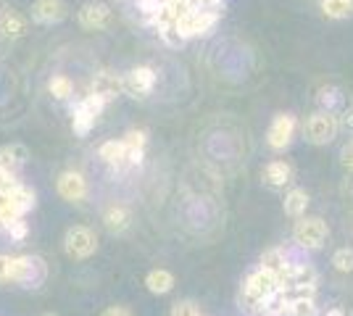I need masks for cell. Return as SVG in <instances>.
I'll return each mask as SVG.
<instances>
[{
	"label": "cell",
	"instance_id": "obj_1",
	"mask_svg": "<svg viewBox=\"0 0 353 316\" xmlns=\"http://www.w3.org/2000/svg\"><path fill=\"white\" fill-rule=\"evenodd\" d=\"M280 287H282L280 274H274V271L259 266V269L250 271L248 277L243 280V285H240V295H237V303H240V308H243L245 314L259 316L264 301L266 298H272Z\"/></svg>",
	"mask_w": 353,
	"mask_h": 316
},
{
	"label": "cell",
	"instance_id": "obj_2",
	"mask_svg": "<svg viewBox=\"0 0 353 316\" xmlns=\"http://www.w3.org/2000/svg\"><path fill=\"white\" fill-rule=\"evenodd\" d=\"M290 238H293L298 251L316 253V251H322L327 238H330V227L322 216H301V219H295Z\"/></svg>",
	"mask_w": 353,
	"mask_h": 316
},
{
	"label": "cell",
	"instance_id": "obj_3",
	"mask_svg": "<svg viewBox=\"0 0 353 316\" xmlns=\"http://www.w3.org/2000/svg\"><path fill=\"white\" fill-rule=\"evenodd\" d=\"M338 135H340V114H330V111L316 108L309 119H306V124H303L306 143L316 145V148L330 145Z\"/></svg>",
	"mask_w": 353,
	"mask_h": 316
},
{
	"label": "cell",
	"instance_id": "obj_4",
	"mask_svg": "<svg viewBox=\"0 0 353 316\" xmlns=\"http://www.w3.org/2000/svg\"><path fill=\"white\" fill-rule=\"evenodd\" d=\"M282 287L290 295H316L319 287V271L314 269L311 264L295 258L293 264L288 266V271L282 274Z\"/></svg>",
	"mask_w": 353,
	"mask_h": 316
},
{
	"label": "cell",
	"instance_id": "obj_5",
	"mask_svg": "<svg viewBox=\"0 0 353 316\" xmlns=\"http://www.w3.org/2000/svg\"><path fill=\"white\" fill-rule=\"evenodd\" d=\"M105 108V101L103 98H98L95 92H88L82 101H77L72 105V129L77 137H85L90 135V129L98 124L101 119V114H103Z\"/></svg>",
	"mask_w": 353,
	"mask_h": 316
},
{
	"label": "cell",
	"instance_id": "obj_6",
	"mask_svg": "<svg viewBox=\"0 0 353 316\" xmlns=\"http://www.w3.org/2000/svg\"><path fill=\"white\" fill-rule=\"evenodd\" d=\"M48 280V264L40 256H14V271L11 282L27 287V290H40Z\"/></svg>",
	"mask_w": 353,
	"mask_h": 316
},
{
	"label": "cell",
	"instance_id": "obj_7",
	"mask_svg": "<svg viewBox=\"0 0 353 316\" xmlns=\"http://www.w3.org/2000/svg\"><path fill=\"white\" fill-rule=\"evenodd\" d=\"M221 14L219 11H203V8H192L188 14L176 21V30L179 34L190 43V40H198V37H206L208 32L219 24Z\"/></svg>",
	"mask_w": 353,
	"mask_h": 316
},
{
	"label": "cell",
	"instance_id": "obj_8",
	"mask_svg": "<svg viewBox=\"0 0 353 316\" xmlns=\"http://www.w3.org/2000/svg\"><path fill=\"white\" fill-rule=\"evenodd\" d=\"M63 251L74 261H88L98 251V235L90 227H82V224L69 227V232L63 238Z\"/></svg>",
	"mask_w": 353,
	"mask_h": 316
},
{
	"label": "cell",
	"instance_id": "obj_9",
	"mask_svg": "<svg viewBox=\"0 0 353 316\" xmlns=\"http://www.w3.org/2000/svg\"><path fill=\"white\" fill-rule=\"evenodd\" d=\"M295 132H298V119L293 114H277L269 124V129H266V145L274 153L288 151L293 145Z\"/></svg>",
	"mask_w": 353,
	"mask_h": 316
},
{
	"label": "cell",
	"instance_id": "obj_10",
	"mask_svg": "<svg viewBox=\"0 0 353 316\" xmlns=\"http://www.w3.org/2000/svg\"><path fill=\"white\" fill-rule=\"evenodd\" d=\"M156 82H159V74L150 66H134L124 74V92L134 101H145L156 90Z\"/></svg>",
	"mask_w": 353,
	"mask_h": 316
},
{
	"label": "cell",
	"instance_id": "obj_11",
	"mask_svg": "<svg viewBox=\"0 0 353 316\" xmlns=\"http://www.w3.org/2000/svg\"><path fill=\"white\" fill-rule=\"evenodd\" d=\"M90 92H95L98 98H103L105 103H111V101H117L119 95L124 92V76L111 72V69H101V72L92 74Z\"/></svg>",
	"mask_w": 353,
	"mask_h": 316
},
{
	"label": "cell",
	"instance_id": "obj_12",
	"mask_svg": "<svg viewBox=\"0 0 353 316\" xmlns=\"http://www.w3.org/2000/svg\"><path fill=\"white\" fill-rule=\"evenodd\" d=\"M77 21H79L82 30H90V32L108 30V24H111V8H108L105 3L90 0V3H85V6L77 11Z\"/></svg>",
	"mask_w": 353,
	"mask_h": 316
},
{
	"label": "cell",
	"instance_id": "obj_13",
	"mask_svg": "<svg viewBox=\"0 0 353 316\" xmlns=\"http://www.w3.org/2000/svg\"><path fill=\"white\" fill-rule=\"evenodd\" d=\"M56 190L59 196L66 200V203H82L88 198V180L74 171V169H66L59 174V182H56Z\"/></svg>",
	"mask_w": 353,
	"mask_h": 316
},
{
	"label": "cell",
	"instance_id": "obj_14",
	"mask_svg": "<svg viewBox=\"0 0 353 316\" xmlns=\"http://www.w3.org/2000/svg\"><path fill=\"white\" fill-rule=\"evenodd\" d=\"M69 16V8L63 0H34L32 3V21L43 24V27H53L61 24Z\"/></svg>",
	"mask_w": 353,
	"mask_h": 316
},
{
	"label": "cell",
	"instance_id": "obj_15",
	"mask_svg": "<svg viewBox=\"0 0 353 316\" xmlns=\"http://www.w3.org/2000/svg\"><path fill=\"white\" fill-rule=\"evenodd\" d=\"M261 180H264L269 190H285L293 182V166L288 164V161H282V158H274V161H269L264 166Z\"/></svg>",
	"mask_w": 353,
	"mask_h": 316
},
{
	"label": "cell",
	"instance_id": "obj_16",
	"mask_svg": "<svg viewBox=\"0 0 353 316\" xmlns=\"http://www.w3.org/2000/svg\"><path fill=\"white\" fill-rule=\"evenodd\" d=\"M27 32H30L27 16H21L19 11H11V8H3L0 11V37H6V40H21Z\"/></svg>",
	"mask_w": 353,
	"mask_h": 316
},
{
	"label": "cell",
	"instance_id": "obj_17",
	"mask_svg": "<svg viewBox=\"0 0 353 316\" xmlns=\"http://www.w3.org/2000/svg\"><path fill=\"white\" fill-rule=\"evenodd\" d=\"M293 261H295V258H293V253H290L288 248L274 245V248H266L264 253H261V258H259V266H264V269L280 274V280H282V274L288 271V266H290Z\"/></svg>",
	"mask_w": 353,
	"mask_h": 316
},
{
	"label": "cell",
	"instance_id": "obj_18",
	"mask_svg": "<svg viewBox=\"0 0 353 316\" xmlns=\"http://www.w3.org/2000/svg\"><path fill=\"white\" fill-rule=\"evenodd\" d=\"M121 143L127 145V164L140 166L145 158V145H148V132L145 129H130L121 137Z\"/></svg>",
	"mask_w": 353,
	"mask_h": 316
},
{
	"label": "cell",
	"instance_id": "obj_19",
	"mask_svg": "<svg viewBox=\"0 0 353 316\" xmlns=\"http://www.w3.org/2000/svg\"><path fill=\"white\" fill-rule=\"evenodd\" d=\"M98 156H101V161L108 166H114V169H130L127 164V145L121 143V140H105L103 145L98 148Z\"/></svg>",
	"mask_w": 353,
	"mask_h": 316
},
{
	"label": "cell",
	"instance_id": "obj_20",
	"mask_svg": "<svg viewBox=\"0 0 353 316\" xmlns=\"http://www.w3.org/2000/svg\"><path fill=\"white\" fill-rule=\"evenodd\" d=\"M309 203H311V198H309V193H306L303 187H290V190L285 193L282 209H285V213H288L290 219H301V216H306Z\"/></svg>",
	"mask_w": 353,
	"mask_h": 316
},
{
	"label": "cell",
	"instance_id": "obj_21",
	"mask_svg": "<svg viewBox=\"0 0 353 316\" xmlns=\"http://www.w3.org/2000/svg\"><path fill=\"white\" fill-rule=\"evenodd\" d=\"M103 224L111 235H124L132 224V213L127 206H108L103 213Z\"/></svg>",
	"mask_w": 353,
	"mask_h": 316
},
{
	"label": "cell",
	"instance_id": "obj_22",
	"mask_svg": "<svg viewBox=\"0 0 353 316\" xmlns=\"http://www.w3.org/2000/svg\"><path fill=\"white\" fill-rule=\"evenodd\" d=\"M316 105L322 111H330V114H340L345 108V92L335 87V85H327V87H319L316 92Z\"/></svg>",
	"mask_w": 353,
	"mask_h": 316
},
{
	"label": "cell",
	"instance_id": "obj_23",
	"mask_svg": "<svg viewBox=\"0 0 353 316\" xmlns=\"http://www.w3.org/2000/svg\"><path fill=\"white\" fill-rule=\"evenodd\" d=\"M24 164H27V148H24V145H19V143L0 145V169L19 171Z\"/></svg>",
	"mask_w": 353,
	"mask_h": 316
},
{
	"label": "cell",
	"instance_id": "obj_24",
	"mask_svg": "<svg viewBox=\"0 0 353 316\" xmlns=\"http://www.w3.org/2000/svg\"><path fill=\"white\" fill-rule=\"evenodd\" d=\"M145 287L153 295H166L174 290V274L169 269H150L145 277Z\"/></svg>",
	"mask_w": 353,
	"mask_h": 316
},
{
	"label": "cell",
	"instance_id": "obj_25",
	"mask_svg": "<svg viewBox=\"0 0 353 316\" xmlns=\"http://www.w3.org/2000/svg\"><path fill=\"white\" fill-rule=\"evenodd\" d=\"M290 298H293V295H290L285 287H280L272 298H266L264 301L259 316H288V311H290Z\"/></svg>",
	"mask_w": 353,
	"mask_h": 316
},
{
	"label": "cell",
	"instance_id": "obj_26",
	"mask_svg": "<svg viewBox=\"0 0 353 316\" xmlns=\"http://www.w3.org/2000/svg\"><path fill=\"white\" fill-rule=\"evenodd\" d=\"M319 11L330 21H345L353 16V0H319Z\"/></svg>",
	"mask_w": 353,
	"mask_h": 316
},
{
	"label": "cell",
	"instance_id": "obj_27",
	"mask_svg": "<svg viewBox=\"0 0 353 316\" xmlns=\"http://www.w3.org/2000/svg\"><path fill=\"white\" fill-rule=\"evenodd\" d=\"M288 316H322V306L316 295H293Z\"/></svg>",
	"mask_w": 353,
	"mask_h": 316
},
{
	"label": "cell",
	"instance_id": "obj_28",
	"mask_svg": "<svg viewBox=\"0 0 353 316\" xmlns=\"http://www.w3.org/2000/svg\"><path fill=\"white\" fill-rule=\"evenodd\" d=\"M48 92L56 98V101H72L74 98V82L66 74H53L48 79Z\"/></svg>",
	"mask_w": 353,
	"mask_h": 316
},
{
	"label": "cell",
	"instance_id": "obj_29",
	"mask_svg": "<svg viewBox=\"0 0 353 316\" xmlns=\"http://www.w3.org/2000/svg\"><path fill=\"white\" fill-rule=\"evenodd\" d=\"M14 198H16V203H19V209H21L24 216L37 206V196H34V190L27 187V185H19V187L14 190Z\"/></svg>",
	"mask_w": 353,
	"mask_h": 316
},
{
	"label": "cell",
	"instance_id": "obj_30",
	"mask_svg": "<svg viewBox=\"0 0 353 316\" xmlns=\"http://www.w3.org/2000/svg\"><path fill=\"white\" fill-rule=\"evenodd\" d=\"M332 266L340 274H351L353 271V248H338L332 253Z\"/></svg>",
	"mask_w": 353,
	"mask_h": 316
},
{
	"label": "cell",
	"instance_id": "obj_31",
	"mask_svg": "<svg viewBox=\"0 0 353 316\" xmlns=\"http://www.w3.org/2000/svg\"><path fill=\"white\" fill-rule=\"evenodd\" d=\"M159 37H161V43L163 45H169V48H182L188 40L179 34V30H176V24H169V27H163V30L156 32Z\"/></svg>",
	"mask_w": 353,
	"mask_h": 316
},
{
	"label": "cell",
	"instance_id": "obj_32",
	"mask_svg": "<svg viewBox=\"0 0 353 316\" xmlns=\"http://www.w3.org/2000/svg\"><path fill=\"white\" fill-rule=\"evenodd\" d=\"M27 232H30V227H27V222H24V219H16V222H11V224L6 227V235H8L14 242L24 240V238H27Z\"/></svg>",
	"mask_w": 353,
	"mask_h": 316
},
{
	"label": "cell",
	"instance_id": "obj_33",
	"mask_svg": "<svg viewBox=\"0 0 353 316\" xmlns=\"http://www.w3.org/2000/svg\"><path fill=\"white\" fill-rule=\"evenodd\" d=\"M21 182L16 177V171H8V169H0V193H14Z\"/></svg>",
	"mask_w": 353,
	"mask_h": 316
},
{
	"label": "cell",
	"instance_id": "obj_34",
	"mask_svg": "<svg viewBox=\"0 0 353 316\" xmlns=\"http://www.w3.org/2000/svg\"><path fill=\"white\" fill-rule=\"evenodd\" d=\"M169 316H201V308L192 301H176Z\"/></svg>",
	"mask_w": 353,
	"mask_h": 316
},
{
	"label": "cell",
	"instance_id": "obj_35",
	"mask_svg": "<svg viewBox=\"0 0 353 316\" xmlns=\"http://www.w3.org/2000/svg\"><path fill=\"white\" fill-rule=\"evenodd\" d=\"M11 271H14V256L0 253V282H11Z\"/></svg>",
	"mask_w": 353,
	"mask_h": 316
},
{
	"label": "cell",
	"instance_id": "obj_36",
	"mask_svg": "<svg viewBox=\"0 0 353 316\" xmlns=\"http://www.w3.org/2000/svg\"><path fill=\"white\" fill-rule=\"evenodd\" d=\"M340 164L345 166L348 171H353V140H348V143L343 145V151H340Z\"/></svg>",
	"mask_w": 353,
	"mask_h": 316
},
{
	"label": "cell",
	"instance_id": "obj_37",
	"mask_svg": "<svg viewBox=\"0 0 353 316\" xmlns=\"http://www.w3.org/2000/svg\"><path fill=\"white\" fill-rule=\"evenodd\" d=\"M340 129L353 132V105H345V108L340 111Z\"/></svg>",
	"mask_w": 353,
	"mask_h": 316
},
{
	"label": "cell",
	"instance_id": "obj_38",
	"mask_svg": "<svg viewBox=\"0 0 353 316\" xmlns=\"http://www.w3.org/2000/svg\"><path fill=\"white\" fill-rule=\"evenodd\" d=\"M101 316H132V311L127 306H108Z\"/></svg>",
	"mask_w": 353,
	"mask_h": 316
},
{
	"label": "cell",
	"instance_id": "obj_39",
	"mask_svg": "<svg viewBox=\"0 0 353 316\" xmlns=\"http://www.w3.org/2000/svg\"><path fill=\"white\" fill-rule=\"evenodd\" d=\"M322 316H348V314H345V308H340V306H332V308H327Z\"/></svg>",
	"mask_w": 353,
	"mask_h": 316
},
{
	"label": "cell",
	"instance_id": "obj_40",
	"mask_svg": "<svg viewBox=\"0 0 353 316\" xmlns=\"http://www.w3.org/2000/svg\"><path fill=\"white\" fill-rule=\"evenodd\" d=\"M6 227H8V222H6L3 216H0V232H3V235H6Z\"/></svg>",
	"mask_w": 353,
	"mask_h": 316
},
{
	"label": "cell",
	"instance_id": "obj_41",
	"mask_svg": "<svg viewBox=\"0 0 353 316\" xmlns=\"http://www.w3.org/2000/svg\"><path fill=\"white\" fill-rule=\"evenodd\" d=\"M40 316H59V314H53V311H45V314H40Z\"/></svg>",
	"mask_w": 353,
	"mask_h": 316
},
{
	"label": "cell",
	"instance_id": "obj_42",
	"mask_svg": "<svg viewBox=\"0 0 353 316\" xmlns=\"http://www.w3.org/2000/svg\"><path fill=\"white\" fill-rule=\"evenodd\" d=\"M201 316H203V314H201Z\"/></svg>",
	"mask_w": 353,
	"mask_h": 316
}]
</instances>
